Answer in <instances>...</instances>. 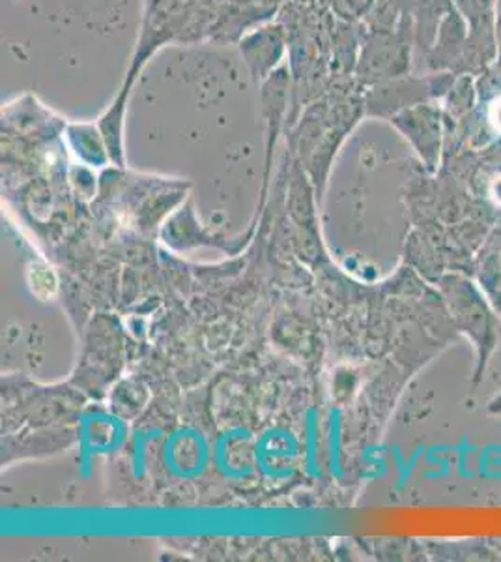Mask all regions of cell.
<instances>
[{
    "mask_svg": "<svg viewBox=\"0 0 501 562\" xmlns=\"http://www.w3.org/2000/svg\"><path fill=\"white\" fill-rule=\"evenodd\" d=\"M283 52L285 38L280 26H267L241 42V53L248 58V65L251 66L257 81H264L270 77V71L280 63Z\"/></svg>",
    "mask_w": 501,
    "mask_h": 562,
    "instance_id": "cell-1",
    "label": "cell"
}]
</instances>
